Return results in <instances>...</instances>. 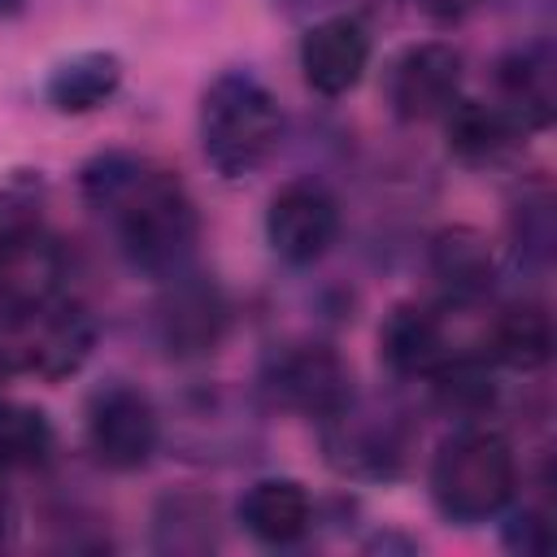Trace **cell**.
<instances>
[{
	"label": "cell",
	"mask_w": 557,
	"mask_h": 557,
	"mask_svg": "<svg viewBox=\"0 0 557 557\" xmlns=\"http://www.w3.org/2000/svg\"><path fill=\"white\" fill-rule=\"evenodd\" d=\"M196 139L213 174L248 178L274 157L283 139V109L252 70H222L200 91Z\"/></svg>",
	"instance_id": "cell-2"
},
{
	"label": "cell",
	"mask_w": 557,
	"mask_h": 557,
	"mask_svg": "<svg viewBox=\"0 0 557 557\" xmlns=\"http://www.w3.org/2000/svg\"><path fill=\"white\" fill-rule=\"evenodd\" d=\"M0 318L13 331L22 374H35L44 383H61L78 374L96 348V318L74 292H61L44 305H30L22 313H0Z\"/></svg>",
	"instance_id": "cell-8"
},
{
	"label": "cell",
	"mask_w": 557,
	"mask_h": 557,
	"mask_svg": "<svg viewBox=\"0 0 557 557\" xmlns=\"http://www.w3.org/2000/svg\"><path fill=\"white\" fill-rule=\"evenodd\" d=\"M440 122H444V144H448V152H453L457 161H466V165H492V161H500V157L522 139L518 122H513L496 100L457 96Z\"/></svg>",
	"instance_id": "cell-21"
},
{
	"label": "cell",
	"mask_w": 557,
	"mask_h": 557,
	"mask_svg": "<svg viewBox=\"0 0 557 557\" xmlns=\"http://www.w3.org/2000/svg\"><path fill=\"white\" fill-rule=\"evenodd\" d=\"M261 387L278 409L300 413L309 422L331 418L357 396L352 366L322 339H287L270 348L261 361Z\"/></svg>",
	"instance_id": "cell-7"
},
{
	"label": "cell",
	"mask_w": 557,
	"mask_h": 557,
	"mask_svg": "<svg viewBox=\"0 0 557 557\" xmlns=\"http://www.w3.org/2000/svg\"><path fill=\"white\" fill-rule=\"evenodd\" d=\"M339 222V200L322 178H287L265 205V244L283 265L309 270L335 248Z\"/></svg>",
	"instance_id": "cell-10"
},
{
	"label": "cell",
	"mask_w": 557,
	"mask_h": 557,
	"mask_svg": "<svg viewBox=\"0 0 557 557\" xmlns=\"http://www.w3.org/2000/svg\"><path fill=\"white\" fill-rule=\"evenodd\" d=\"M83 205L109 226L122 261L135 274L170 278L191 265L200 244V213L174 170L152 157L109 148L78 170Z\"/></svg>",
	"instance_id": "cell-1"
},
{
	"label": "cell",
	"mask_w": 557,
	"mask_h": 557,
	"mask_svg": "<svg viewBox=\"0 0 557 557\" xmlns=\"http://www.w3.org/2000/svg\"><path fill=\"white\" fill-rule=\"evenodd\" d=\"M296 61H300V78L309 91L339 100L370 70V30L357 13H326L300 35Z\"/></svg>",
	"instance_id": "cell-12"
},
{
	"label": "cell",
	"mask_w": 557,
	"mask_h": 557,
	"mask_svg": "<svg viewBox=\"0 0 557 557\" xmlns=\"http://www.w3.org/2000/svg\"><path fill=\"white\" fill-rule=\"evenodd\" d=\"M174 444L187 448V457H239L248 444H252V418L248 409L222 392V387H209V392H196L178 405V418H174Z\"/></svg>",
	"instance_id": "cell-16"
},
{
	"label": "cell",
	"mask_w": 557,
	"mask_h": 557,
	"mask_svg": "<svg viewBox=\"0 0 557 557\" xmlns=\"http://www.w3.org/2000/svg\"><path fill=\"white\" fill-rule=\"evenodd\" d=\"M57 453V426L44 409L0 400V470H39Z\"/></svg>",
	"instance_id": "cell-24"
},
{
	"label": "cell",
	"mask_w": 557,
	"mask_h": 557,
	"mask_svg": "<svg viewBox=\"0 0 557 557\" xmlns=\"http://www.w3.org/2000/svg\"><path fill=\"white\" fill-rule=\"evenodd\" d=\"M313 4H318V0H313Z\"/></svg>",
	"instance_id": "cell-30"
},
{
	"label": "cell",
	"mask_w": 557,
	"mask_h": 557,
	"mask_svg": "<svg viewBox=\"0 0 557 557\" xmlns=\"http://www.w3.org/2000/svg\"><path fill=\"white\" fill-rule=\"evenodd\" d=\"M122 78H126V65H122L117 52H109V48H83V52L61 57L48 70L44 100H48L52 113H70V117L96 113V109H104L117 96Z\"/></svg>",
	"instance_id": "cell-18"
},
{
	"label": "cell",
	"mask_w": 557,
	"mask_h": 557,
	"mask_svg": "<svg viewBox=\"0 0 557 557\" xmlns=\"http://www.w3.org/2000/svg\"><path fill=\"white\" fill-rule=\"evenodd\" d=\"M418 4H422L431 17H440V22H453V17H461V13H466L474 0H418Z\"/></svg>",
	"instance_id": "cell-28"
},
{
	"label": "cell",
	"mask_w": 557,
	"mask_h": 557,
	"mask_svg": "<svg viewBox=\"0 0 557 557\" xmlns=\"http://www.w3.org/2000/svg\"><path fill=\"white\" fill-rule=\"evenodd\" d=\"M13 527H17V509H13V492H9L4 470H0V544H9Z\"/></svg>",
	"instance_id": "cell-27"
},
{
	"label": "cell",
	"mask_w": 557,
	"mask_h": 557,
	"mask_svg": "<svg viewBox=\"0 0 557 557\" xmlns=\"http://www.w3.org/2000/svg\"><path fill=\"white\" fill-rule=\"evenodd\" d=\"M235 522L265 548H292L313 531L318 509H313L305 483L274 474V479H257L244 487V496L235 505Z\"/></svg>",
	"instance_id": "cell-14"
},
{
	"label": "cell",
	"mask_w": 557,
	"mask_h": 557,
	"mask_svg": "<svg viewBox=\"0 0 557 557\" xmlns=\"http://www.w3.org/2000/svg\"><path fill=\"white\" fill-rule=\"evenodd\" d=\"M483 352L492 366L513 374H535L553 357V313L544 300H509L492 313Z\"/></svg>",
	"instance_id": "cell-19"
},
{
	"label": "cell",
	"mask_w": 557,
	"mask_h": 557,
	"mask_svg": "<svg viewBox=\"0 0 557 557\" xmlns=\"http://www.w3.org/2000/svg\"><path fill=\"white\" fill-rule=\"evenodd\" d=\"M509 252L522 270L544 274L553 265V248H557V213H553V191L544 178L527 183L513 200H509Z\"/></svg>",
	"instance_id": "cell-23"
},
{
	"label": "cell",
	"mask_w": 557,
	"mask_h": 557,
	"mask_svg": "<svg viewBox=\"0 0 557 557\" xmlns=\"http://www.w3.org/2000/svg\"><path fill=\"white\" fill-rule=\"evenodd\" d=\"M83 431H87L91 457L104 470H117V474L144 470L152 461V453L161 448V440H165L161 409L135 383L96 387L91 400H87V413H83Z\"/></svg>",
	"instance_id": "cell-9"
},
{
	"label": "cell",
	"mask_w": 557,
	"mask_h": 557,
	"mask_svg": "<svg viewBox=\"0 0 557 557\" xmlns=\"http://www.w3.org/2000/svg\"><path fill=\"white\" fill-rule=\"evenodd\" d=\"M448 352H453L448 326L435 309H426L418 300H400L387 309V318L379 326V357L396 379H422L426 383Z\"/></svg>",
	"instance_id": "cell-15"
},
{
	"label": "cell",
	"mask_w": 557,
	"mask_h": 557,
	"mask_svg": "<svg viewBox=\"0 0 557 557\" xmlns=\"http://www.w3.org/2000/svg\"><path fill=\"white\" fill-rule=\"evenodd\" d=\"M26 9V0H0V17H17Z\"/></svg>",
	"instance_id": "cell-29"
},
{
	"label": "cell",
	"mask_w": 557,
	"mask_h": 557,
	"mask_svg": "<svg viewBox=\"0 0 557 557\" xmlns=\"http://www.w3.org/2000/svg\"><path fill=\"white\" fill-rule=\"evenodd\" d=\"M426 492L440 518L453 527L492 522L518 496V453L500 431L466 422L440 440L426 470Z\"/></svg>",
	"instance_id": "cell-3"
},
{
	"label": "cell",
	"mask_w": 557,
	"mask_h": 557,
	"mask_svg": "<svg viewBox=\"0 0 557 557\" xmlns=\"http://www.w3.org/2000/svg\"><path fill=\"white\" fill-rule=\"evenodd\" d=\"M431 387V400L453 413V418H483L492 405H496V366L487 361V352H470V348H453L435 374L426 379Z\"/></svg>",
	"instance_id": "cell-22"
},
{
	"label": "cell",
	"mask_w": 557,
	"mask_h": 557,
	"mask_svg": "<svg viewBox=\"0 0 557 557\" xmlns=\"http://www.w3.org/2000/svg\"><path fill=\"white\" fill-rule=\"evenodd\" d=\"M70 292V257L39 213V183H0V313H22Z\"/></svg>",
	"instance_id": "cell-4"
},
{
	"label": "cell",
	"mask_w": 557,
	"mask_h": 557,
	"mask_svg": "<svg viewBox=\"0 0 557 557\" xmlns=\"http://www.w3.org/2000/svg\"><path fill=\"white\" fill-rule=\"evenodd\" d=\"M426 270L444 305H479L496 283V257L474 226H444L426 239Z\"/></svg>",
	"instance_id": "cell-17"
},
{
	"label": "cell",
	"mask_w": 557,
	"mask_h": 557,
	"mask_svg": "<svg viewBox=\"0 0 557 557\" xmlns=\"http://www.w3.org/2000/svg\"><path fill=\"white\" fill-rule=\"evenodd\" d=\"M231 331V300L213 274L178 270L152 300V339L170 361H205Z\"/></svg>",
	"instance_id": "cell-6"
},
{
	"label": "cell",
	"mask_w": 557,
	"mask_h": 557,
	"mask_svg": "<svg viewBox=\"0 0 557 557\" xmlns=\"http://www.w3.org/2000/svg\"><path fill=\"white\" fill-rule=\"evenodd\" d=\"M222 544L218 500L205 492H165L152 505V548L161 557H205Z\"/></svg>",
	"instance_id": "cell-20"
},
{
	"label": "cell",
	"mask_w": 557,
	"mask_h": 557,
	"mask_svg": "<svg viewBox=\"0 0 557 557\" xmlns=\"http://www.w3.org/2000/svg\"><path fill=\"white\" fill-rule=\"evenodd\" d=\"M461 78H466L461 48L448 39H422L392 57L383 74V96L400 122H435L461 96Z\"/></svg>",
	"instance_id": "cell-11"
},
{
	"label": "cell",
	"mask_w": 557,
	"mask_h": 557,
	"mask_svg": "<svg viewBox=\"0 0 557 557\" xmlns=\"http://www.w3.org/2000/svg\"><path fill=\"white\" fill-rule=\"evenodd\" d=\"M492 78H496V104L518 122L522 135H535L557 117V52L544 35L500 52Z\"/></svg>",
	"instance_id": "cell-13"
},
{
	"label": "cell",
	"mask_w": 557,
	"mask_h": 557,
	"mask_svg": "<svg viewBox=\"0 0 557 557\" xmlns=\"http://www.w3.org/2000/svg\"><path fill=\"white\" fill-rule=\"evenodd\" d=\"M326 466L348 483H392L413 453V426L396 405L352 396L318 422Z\"/></svg>",
	"instance_id": "cell-5"
},
{
	"label": "cell",
	"mask_w": 557,
	"mask_h": 557,
	"mask_svg": "<svg viewBox=\"0 0 557 557\" xmlns=\"http://www.w3.org/2000/svg\"><path fill=\"white\" fill-rule=\"evenodd\" d=\"M13 374H22V361H17V344H13V331H9V322L0 318V387H4Z\"/></svg>",
	"instance_id": "cell-26"
},
{
	"label": "cell",
	"mask_w": 557,
	"mask_h": 557,
	"mask_svg": "<svg viewBox=\"0 0 557 557\" xmlns=\"http://www.w3.org/2000/svg\"><path fill=\"white\" fill-rule=\"evenodd\" d=\"M548 518H553L548 505H522V509H513L509 522H505V531H500L505 548L518 553V557H544L553 548V522Z\"/></svg>",
	"instance_id": "cell-25"
}]
</instances>
